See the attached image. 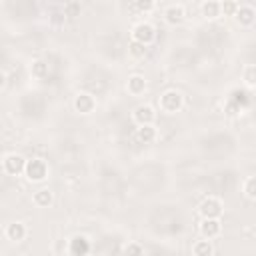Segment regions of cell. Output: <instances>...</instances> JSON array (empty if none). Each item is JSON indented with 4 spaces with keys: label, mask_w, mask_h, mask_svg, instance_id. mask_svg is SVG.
<instances>
[{
    "label": "cell",
    "mask_w": 256,
    "mask_h": 256,
    "mask_svg": "<svg viewBox=\"0 0 256 256\" xmlns=\"http://www.w3.org/2000/svg\"><path fill=\"white\" fill-rule=\"evenodd\" d=\"M238 4H240V2H224V4H220V12H224V14H230V16H234V12H236Z\"/></svg>",
    "instance_id": "obj_21"
},
{
    "label": "cell",
    "mask_w": 256,
    "mask_h": 256,
    "mask_svg": "<svg viewBox=\"0 0 256 256\" xmlns=\"http://www.w3.org/2000/svg\"><path fill=\"white\" fill-rule=\"evenodd\" d=\"M4 82H6V76H4V72H0V90L4 88Z\"/></svg>",
    "instance_id": "obj_25"
},
{
    "label": "cell",
    "mask_w": 256,
    "mask_h": 256,
    "mask_svg": "<svg viewBox=\"0 0 256 256\" xmlns=\"http://www.w3.org/2000/svg\"><path fill=\"white\" fill-rule=\"evenodd\" d=\"M156 138V130L154 126H138L136 128V140L142 144H150Z\"/></svg>",
    "instance_id": "obj_13"
},
{
    "label": "cell",
    "mask_w": 256,
    "mask_h": 256,
    "mask_svg": "<svg viewBox=\"0 0 256 256\" xmlns=\"http://www.w3.org/2000/svg\"><path fill=\"white\" fill-rule=\"evenodd\" d=\"M144 90H146V80H144V76L134 74V76L128 78V92H130L132 96H140Z\"/></svg>",
    "instance_id": "obj_12"
},
{
    "label": "cell",
    "mask_w": 256,
    "mask_h": 256,
    "mask_svg": "<svg viewBox=\"0 0 256 256\" xmlns=\"http://www.w3.org/2000/svg\"><path fill=\"white\" fill-rule=\"evenodd\" d=\"M24 236H26V226L22 222H12L6 226V238L8 240L20 242V240H24Z\"/></svg>",
    "instance_id": "obj_11"
},
{
    "label": "cell",
    "mask_w": 256,
    "mask_h": 256,
    "mask_svg": "<svg viewBox=\"0 0 256 256\" xmlns=\"http://www.w3.org/2000/svg\"><path fill=\"white\" fill-rule=\"evenodd\" d=\"M200 10H202V16H206V18H218L220 16V2H202Z\"/></svg>",
    "instance_id": "obj_15"
},
{
    "label": "cell",
    "mask_w": 256,
    "mask_h": 256,
    "mask_svg": "<svg viewBox=\"0 0 256 256\" xmlns=\"http://www.w3.org/2000/svg\"><path fill=\"white\" fill-rule=\"evenodd\" d=\"M220 230H222V224H220L218 218H202V222H200V234L206 240L216 238L220 234Z\"/></svg>",
    "instance_id": "obj_6"
},
{
    "label": "cell",
    "mask_w": 256,
    "mask_h": 256,
    "mask_svg": "<svg viewBox=\"0 0 256 256\" xmlns=\"http://www.w3.org/2000/svg\"><path fill=\"white\" fill-rule=\"evenodd\" d=\"M212 244H210V240H196L194 244H192V256H212Z\"/></svg>",
    "instance_id": "obj_14"
},
{
    "label": "cell",
    "mask_w": 256,
    "mask_h": 256,
    "mask_svg": "<svg viewBox=\"0 0 256 256\" xmlns=\"http://www.w3.org/2000/svg\"><path fill=\"white\" fill-rule=\"evenodd\" d=\"M154 118H156V112H154V108H152L150 104H140V106H136V110H134V120L138 122V126H152Z\"/></svg>",
    "instance_id": "obj_5"
},
{
    "label": "cell",
    "mask_w": 256,
    "mask_h": 256,
    "mask_svg": "<svg viewBox=\"0 0 256 256\" xmlns=\"http://www.w3.org/2000/svg\"><path fill=\"white\" fill-rule=\"evenodd\" d=\"M164 18H166V22L172 24V26L180 24V22L184 20V6H182V4H170V6L164 10Z\"/></svg>",
    "instance_id": "obj_10"
},
{
    "label": "cell",
    "mask_w": 256,
    "mask_h": 256,
    "mask_svg": "<svg viewBox=\"0 0 256 256\" xmlns=\"http://www.w3.org/2000/svg\"><path fill=\"white\" fill-rule=\"evenodd\" d=\"M124 256H144V248L138 242H130L124 248Z\"/></svg>",
    "instance_id": "obj_20"
},
{
    "label": "cell",
    "mask_w": 256,
    "mask_h": 256,
    "mask_svg": "<svg viewBox=\"0 0 256 256\" xmlns=\"http://www.w3.org/2000/svg\"><path fill=\"white\" fill-rule=\"evenodd\" d=\"M244 194H246V198H250V200L256 198V176H248V178L244 180Z\"/></svg>",
    "instance_id": "obj_18"
},
{
    "label": "cell",
    "mask_w": 256,
    "mask_h": 256,
    "mask_svg": "<svg viewBox=\"0 0 256 256\" xmlns=\"http://www.w3.org/2000/svg\"><path fill=\"white\" fill-rule=\"evenodd\" d=\"M198 210H200L202 218H220V214H222V202L218 198L208 196V198H204L200 202V208Z\"/></svg>",
    "instance_id": "obj_3"
},
{
    "label": "cell",
    "mask_w": 256,
    "mask_h": 256,
    "mask_svg": "<svg viewBox=\"0 0 256 256\" xmlns=\"http://www.w3.org/2000/svg\"><path fill=\"white\" fill-rule=\"evenodd\" d=\"M24 172H26L28 180H44V178H46V174H48V168H46L44 160L34 158V160H30V162H26Z\"/></svg>",
    "instance_id": "obj_4"
},
{
    "label": "cell",
    "mask_w": 256,
    "mask_h": 256,
    "mask_svg": "<svg viewBox=\"0 0 256 256\" xmlns=\"http://www.w3.org/2000/svg\"><path fill=\"white\" fill-rule=\"evenodd\" d=\"M32 70H34V74H36V76H42V74H44V70H46V66H44V62H34Z\"/></svg>",
    "instance_id": "obj_24"
},
{
    "label": "cell",
    "mask_w": 256,
    "mask_h": 256,
    "mask_svg": "<svg viewBox=\"0 0 256 256\" xmlns=\"http://www.w3.org/2000/svg\"><path fill=\"white\" fill-rule=\"evenodd\" d=\"M154 6H156L154 2H136V4H134V8H138V10H144V12L152 10Z\"/></svg>",
    "instance_id": "obj_23"
},
{
    "label": "cell",
    "mask_w": 256,
    "mask_h": 256,
    "mask_svg": "<svg viewBox=\"0 0 256 256\" xmlns=\"http://www.w3.org/2000/svg\"><path fill=\"white\" fill-rule=\"evenodd\" d=\"M182 104H184V98H182V94H180L178 90H166V92L158 98V106H160V110L166 112V114L178 112V110L182 108Z\"/></svg>",
    "instance_id": "obj_1"
},
{
    "label": "cell",
    "mask_w": 256,
    "mask_h": 256,
    "mask_svg": "<svg viewBox=\"0 0 256 256\" xmlns=\"http://www.w3.org/2000/svg\"><path fill=\"white\" fill-rule=\"evenodd\" d=\"M50 202H52V192H50V190L42 188V190H38V192L34 194V204H36V206H48Z\"/></svg>",
    "instance_id": "obj_17"
},
{
    "label": "cell",
    "mask_w": 256,
    "mask_h": 256,
    "mask_svg": "<svg viewBox=\"0 0 256 256\" xmlns=\"http://www.w3.org/2000/svg\"><path fill=\"white\" fill-rule=\"evenodd\" d=\"M254 16H256V10L252 4H238L236 12H234V18L242 24V26H248L254 22Z\"/></svg>",
    "instance_id": "obj_7"
},
{
    "label": "cell",
    "mask_w": 256,
    "mask_h": 256,
    "mask_svg": "<svg viewBox=\"0 0 256 256\" xmlns=\"http://www.w3.org/2000/svg\"><path fill=\"white\" fill-rule=\"evenodd\" d=\"M26 168V160L20 156V154H8L6 160H4V170L8 174H20L24 172Z\"/></svg>",
    "instance_id": "obj_8"
},
{
    "label": "cell",
    "mask_w": 256,
    "mask_h": 256,
    "mask_svg": "<svg viewBox=\"0 0 256 256\" xmlns=\"http://www.w3.org/2000/svg\"><path fill=\"white\" fill-rule=\"evenodd\" d=\"M146 50H148V48H146L144 44H138V42H134V40H132L130 46H128V54H130L134 60L144 58V56H146Z\"/></svg>",
    "instance_id": "obj_16"
},
{
    "label": "cell",
    "mask_w": 256,
    "mask_h": 256,
    "mask_svg": "<svg viewBox=\"0 0 256 256\" xmlns=\"http://www.w3.org/2000/svg\"><path fill=\"white\" fill-rule=\"evenodd\" d=\"M154 38H156V32H154L152 24H148V22H138V24L132 28V40L138 42V44L148 46Z\"/></svg>",
    "instance_id": "obj_2"
},
{
    "label": "cell",
    "mask_w": 256,
    "mask_h": 256,
    "mask_svg": "<svg viewBox=\"0 0 256 256\" xmlns=\"http://www.w3.org/2000/svg\"><path fill=\"white\" fill-rule=\"evenodd\" d=\"M78 10H80V4H76V2H70V4H66V6H64V14H66V16H70V18H72V16H76V12H78Z\"/></svg>",
    "instance_id": "obj_22"
},
{
    "label": "cell",
    "mask_w": 256,
    "mask_h": 256,
    "mask_svg": "<svg viewBox=\"0 0 256 256\" xmlns=\"http://www.w3.org/2000/svg\"><path fill=\"white\" fill-rule=\"evenodd\" d=\"M244 82H246V86H254V82H256V66L254 64H248L244 68Z\"/></svg>",
    "instance_id": "obj_19"
},
{
    "label": "cell",
    "mask_w": 256,
    "mask_h": 256,
    "mask_svg": "<svg viewBox=\"0 0 256 256\" xmlns=\"http://www.w3.org/2000/svg\"><path fill=\"white\" fill-rule=\"evenodd\" d=\"M94 106H96L94 98H92L90 94H86V92H82V94H78V96L74 98V108H76L80 114H90V112L94 110Z\"/></svg>",
    "instance_id": "obj_9"
}]
</instances>
